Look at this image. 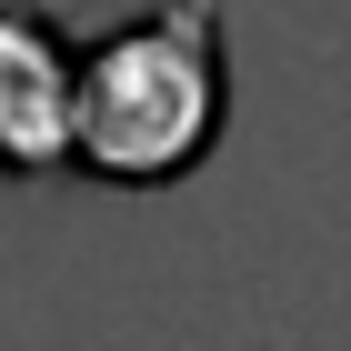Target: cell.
<instances>
[{
  "label": "cell",
  "mask_w": 351,
  "mask_h": 351,
  "mask_svg": "<svg viewBox=\"0 0 351 351\" xmlns=\"http://www.w3.org/2000/svg\"><path fill=\"white\" fill-rule=\"evenodd\" d=\"M81 161V40L51 0H0V181Z\"/></svg>",
  "instance_id": "7a4b0ae2"
},
{
  "label": "cell",
  "mask_w": 351,
  "mask_h": 351,
  "mask_svg": "<svg viewBox=\"0 0 351 351\" xmlns=\"http://www.w3.org/2000/svg\"><path fill=\"white\" fill-rule=\"evenodd\" d=\"M231 0H151L141 21L81 40V161L101 191H171L221 151L231 121V60H221Z\"/></svg>",
  "instance_id": "6da1fadb"
}]
</instances>
